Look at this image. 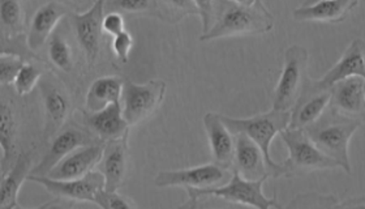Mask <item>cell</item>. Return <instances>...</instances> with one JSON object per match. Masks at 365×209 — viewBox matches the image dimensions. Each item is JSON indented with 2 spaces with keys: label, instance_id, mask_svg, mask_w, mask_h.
<instances>
[{
  "label": "cell",
  "instance_id": "obj_15",
  "mask_svg": "<svg viewBox=\"0 0 365 209\" xmlns=\"http://www.w3.org/2000/svg\"><path fill=\"white\" fill-rule=\"evenodd\" d=\"M128 136L130 135L105 144L98 171L105 178V190L108 193H118L127 177L130 160Z\"/></svg>",
  "mask_w": 365,
  "mask_h": 209
},
{
  "label": "cell",
  "instance_id": "obj_4",
  "mask_svg": "<svg viewBox=\"0 0 365 209\" xmlns=\"http://www.w3.org/2000/svg\"><path fill=\"white\" fill-rule=\"evenodd\" d=\"M308 50L299 45L289 46L284 53L281 76L273 91V108L291 111L303 93L308 81Z\"/></svg>",
  "mask_w": 365,
  "mask_h": 209
},
{
  "label": "cell",
  "instance_id": "obj_35",
  "mask_svg": "<svg viewBox=\"0 0 365 209\" xmlns=\"http://www.w3.org/2000/svg\"><path fill=\"white\" fill-rule=\"evenodd\" d=\"M125 31V21L119 12H107L103 19V34L111 36L113 39Z\"/></svg>",
  "mask_w": 365,
  "mask_h": 209
},
{
  "label": "cell",
  "instance_id": "obj_17",
  "mask_svg": "<svg viewBox=\"0 0 365 209\" xmlns=\"http://www.w3.org/2000/svg\"><path fill=\"white\" fill-rule=\"evenodd\" d=\"M71 14L72 9L68 4L61 1H48L39 7L31 19L29 31L26 34L28 46L31 51L37 53L56 31L61 19Z\"/></svg>",
  "mask_w": 365,
  "mask_h": 209
},
{
  "label": "cell",
  "instance_id": "obj_26",
  "mask_svg": "<svg viewBox=\"0 0 365 209\" xmlns=\"http://www.w3.org/2000/svg\"><path fill=\"white\" fill-rule=\"evenodd\" d=\"M0 28L1 39H14L25 36V11L21 1H0Z\"/></svg>",
  "mask_w": 365,
  "mask_h": 209
},
{
  "label": "cell",
  "instance_id": "obj_11",
  "mask_svg": "<svg viewBox=\"0 0 365 209\" xmlns=\"http://www.w3.org/2000/svg\"><path fill=\"white\" fill-rule=\"evenodd\" d=\"M72 28L75 31L77 44L84 51L89 64H94L101 51V41L103 36L105 1L98 0L83 14L72 12L69 15Z\"/></svg>",
  "mask_w": 365,
  "mask_h": 209
},
{
  "label": "cell",
  "instance_id": "obj_29",
  "mask_svg": "<svg viewBox=\"0 0 365 209\" xmlns=\"http://www.w3.org/2000/svg\"><path fill=\"white\" fill-rule=\"evenodd\" d=\"M339 203L334 195L304 193L297 195L286 207L281 209H333Z\"/></svg>",
  "mask_w": 365,
  "mask_h": 209
},
{
  "label": "cell",
  "instance_id": "obj_8",
  "mask_svg": "<svg viewBox=\"0 0 365 209\" xmlns=\"http://www.w3.org/2000/svg\"><path fill=\"white\" fill-rule=\"evenodd\" d=\"M93 144H105V143H102L93 132L89 131L84 124L71 121L55 135L48 151L46 152V155L39 161L38 165L33 168L31 175L47 177L48 173L66 157L72 155L80 148L88 147Z\"/></svg>",
  "mask_w": 365,
  "mask_h": 209
},
{
  "label": "cell",
  "instance_id": "obj_38",
  "mask_svg": "<svg viewBox=\"0 0 365 209\" xmlns=\"http://www.w3.org/2000/svg\"><path fill=\"white\" fill-rule=\"evenodd\" d=\"M14 209H42V205H41V207H38V208H21V207L19 205V207H16V208Z\"/></svg>",
  "mask_w": 365,
  "mask_h": 209
},
{
  "label": "cell",
  "instance_id": "obj_3",
  "mask_svg": "<svg viewBox=\"0 0 365 209\" xmlns=\"http://www.w3.org/2000/svg\"><path fill=\"white\" fill-rule=\"evenodd\" d=\"M363 124L361 121L335 114L327 108L325 114L304 131L321 152L338 163L339 169L351 174L350 141Z\"/></svg>",
  "mask_w": 365,
  "mask_h": 209
},
{
  "label": "cell",
  "instance_id": "obj_16",
  "mask_svg": "<svg viewBox=\"0 0 365 209\" xmlns=\"http://www.w3.org/2000/svg\"><path fill=\"white\" fill-rule=\"evenodd\" d=\"M351 78H360L365 81V41L363 39H354L339 61L322 78L316 80V84L322 89H330L336 83Z\"/></svg>",
  "mask_w": 365,
  "mask_h": 209
},
{
  "label": "cell",
  "instance_id": "obj_24",
  "mask_svg": "<svg viewBox=\"0 0 365 209\" xmlns=\"http://www.w3.org/2000/svg\"><path fill=\"white\" fill-rule=\"evenodd\" d=\"M31 153H20L15 165L8 171L4 177H1V194H0V209H14L19 207V193L25 180L31 175Z\"/></svg>",
  "mask_w": 365,
  "mask_h": 209
},
{
  "label": "cell",
  "instance_id": "obj_2",
  "mask_svg": "<svg viewBox=\"0 0 365 209\" xmlns=\"http://www.w3.org/2000/svg\"><path fill=\"white\" fill-rule=\"evenodd\" d=\"M223 123L227 126L228 130L232 135L243 133L259 146V149L265 156L267 171L272 178L286 177V170L283 163L274 161L270 155V147L274 138L282 132L286 131L289 127L291 111H279V110H269L265 113H259L251 118H231L222 116Z\"/></svg>",
  "mask_w": 365,
  "mask_h": 209
},
{
  "label": "cell",
  "instance_id": "obj_23",
  "mask_svg": "<svg viewBox=\"0 0 365 209\" xmlns=\"http://www.w3.org/2000/svg\"><path fill=\"white\" fill-rule=\"evenodd\" d=\"M124 81L118 76H103L91 83L85 97V111L98 113L122 102Z\"/></svg>",
  "mask_w": 365,
  "mask_h": 209
},
{
  "label": "cell",
  "instance_id": "obj_32",
  "mask_svg": "<svg viewBox=\"0 0 365 209\" xmlns=\"http://www.w3.org/2000/svg\"><path fill=\"white\" fill-rule=\"evenodd\" d=\"M178 209H250L243 205H237L234 203L223 200L217 196L210 195H201L197 198H192L188 202L184 203Z\"/></svg>",
  "mask_w": 365,
  "mask_h": 209
},
{
  "label": "cell",
  "instance_id": "obj_33",
  "mask_svg": "<svg viewBox=\"0 0 365 209\" xmlns=\"http://www.w3.org/2000/svg\"><path fill=\"white\" fill-rule=\"evenodd\" d=\"M94 204L101 209H137L136 204L130 198L119 193H108L106 190L99 193Z\"/></svg>",
  "mask_w": 365,
  "mask_h": 209
},
{
  "label": "cell",
  "instance_id": "obj_5",
  "mask_svg": "<svg viewBox=\"0 0 365 209\" xmlns=\"http://www.w3.org/2000/svg\"><path fill=\"white\" fill-rule=\"evenodd\" d=\"M281 138L289 149V157L283 163L286 177H297L312 171L333 170L339 168L338 163L316 147L304 130L287 128L282 132Z\"/></svg>",
  "mask_w": 365,
  "mask_h": 209
},
{
  "label": "cell",
  "instance_id": "obj_19",
  "mask_svg": "<svg viewBox=\"0 0 365 209\" xmlns=\"http://www.w3.org/2000/svg\"><path fill=\"white\" fill-rule=\"evenodd\" d=\"M204 127L215 165L230 170L235 157V135L223 123L221 114L207 113L204 116Z\"/></svg>",
  "mask_w": 365,
  "mask_h": 209
},
{
  "label": "cell",
  "instance_id": "obj_12",
  "mask_svg": "<svg viewBox=\"0 0 365 209\" xmlns=\"http://www.w3.org/2000/svg\"><path fill=\"white\" fill-rule=\"evenodd\" d=\"M39 89L42 93L43 110H45V139H53L55 135L68 123L71 113V101L67 92L59 86V83L46 75L39 83Z\"/></svg>",
  "mask_w": 365,
  "mask_h": 209
},
{
  "label": "cell",
  "instance_id": "obj_21",
  "mask_svg": "<svg viewBox=\"0 0 365 209\" xmlns=\"http://www.w3.org/2000/svg\"><path fill=\"white\" fill-rule=\"evenodd\" d=\"M358 6L356 0L304 3L292 12V17L300 23L341 24Z\"/></svg>",
  "mask_w": 365,
  "mask_h": 209
},
{
  "label": "cell",
  "instance_id": "obj_18",
  "mask_svg": "<svg viewBox=\"0 0 365 209\" xmlns=\"http://www.w3.org/2000/svg\"><path fill=\"white\" fill-rule=\"evenodd\" d=\"M83 124L105 144L130 135V124L123 116L122 103H114L98 113L83 111Z\"/></svg>",
  "mask_w": 365,
  "mask_h": 209
},
{
  "label": "cell",
  "instance_id": "obj_34",
  "mask_svg": "<svg viewBox=\"0 0 365 209\" xmlns=\"http://www.w3.org/2000/svg\"><path fill=\"white\" fill-rule=\"evenodd\" d=\"M113 51L119 62L127 63L130 58L132 47H133V39L130 31H123L122 34L116 36L113 39Z\"/></svg>",
  "mask_w": 365,
  "mask_h": 209
},
{
  "label": "cell",
  "instance_id": "obj_27",
  "mask_svg": "<svg viewBox=\"0 0 365 209\" xmlns=\"http://www.w3.org/2000/svg\"><path fill=\"white\" fill-rule=\"evenodd\" d=\"M107 12L153 16L160 20L162 4L157 0H110L105 1V14Z\"/></svg>",
  "mask_w": 365,
  "mask_h": 209
},
{
  "label": "cell",
  "instance_id": "obj_14",
  "mask_svg": "<svg viewBox=\"0 0 365 209\" xmlns=\"http://www.w3.org/2000/svg\"><path fill=\"white\" fill-rule=\"evenodd\" d=\"M329 108L335 114L365 123V81L360 78H346L330 88Z\"/></svg>",
  "mask_w": 365,
  "mask_h": 209
},
{
  "label": "cell",
  "instance_id": "obj_30",
  "mask_svg": "<svg viewBox=\"0 0 365 209\" xmlns=\"http://www.w3.org/2000/svg\"><path fill=\"white\" fill-rule=\"evenodd\" d=\"M43 75H45L43 68L39 63L31 62V61L25 63L23 70L20 71L14 84L16 93L19 96H26L31 93L36 86H39Z\"/></svg>",
  "mask_w": 365,
  "mask_h": 209
},
{
  "label": "cell",
  "instance_id": "obj_10",
  "mask_svg": "<svg viewBox=\"0 0 365 209\" xmlns=\"http://www.w3.org/2000/svg\"><path fill=\"white\" fill-rule=\"evenodd\" d=\"M28 180L38 183L47 193L67 202L96 203L101 191L105 190V178L99 171H91L88 175L78 179H51L48 177L29 175Z\"/></svg>",
  "mask_w": 365,
  "mask_h": 209
},
{
  "label": "cell",
  "instance_id": "obj_25",
  "mask_svg": "<svg viewBox=\"0 0 365 209\" xmlns=\"http://www.w3.org/2000/svg\"><path fill=\"white\" fill-rule=\"evenodd\" d=\"M16 126L15 114L11 106L3 102L0 108V146L3 149L1 157V177H4L8 171L15 165L16 160L20 153L16 151Z\"/></svg>",
  "mask_w": 365,
  "mask_h": 209
},
{
  "label": "cell",
  "instance_id": "obj_9",
  "mask_svg": "<svg viewBox=\"0 0 365 209\" xmlns=\"http://www.w3.org/2000/svg\"><path fill=\"white\" fill-rule=\"evenodd\" d=\"M232 174L215 163H205L190 169L160 171L154 179L155 186L182 187L187 193L205 191L225 186L230 182Z\"/></svg>",
  "mask_w": 365,
  "mask_h": 209
},
{
  "label": "cell",
  "instance_id": "obj_6",
  "mask_svg": "<svg viewBox=\"0 0 365 209\" xmlns=\"http://www.w3.org/2000/svg\"><path fill=\"white\" fill-rule=\"evenodd\" d=\"M168 84L163 80H150L145 84L124 81L122 108L124 119L130 127L144 123L165 101Z\"/></svg>",
  "mask_w": 365,
  "mask_h": 209
},
{
  "label": "cell",
  "instance_id": "obj_1",
  "mask_svg": "<svg viewBox=\"0 0 365 209\" xmlns=\"http://www.w3.org/2000/svg\"><path fill=\"white\" fill-rule=\"evenodd\" d=\"M202 21L200 41L265 34L274 28V16L259 1H196Z\"/></svg>",
  "mask_w": 365,
  "mask_h": 209
},
{
  "label": "cell",
  "instance_id": "obj_28",
  "mask_svg": "<svg viewBox=\"0 0 365 209\" xmlns=\"http://www.w3.org/2000/svg\"><path fill=\"white\" fill-rule=\"evenodd\" d=\"M48 56L56 68L63 72H72L73 70V53L64 34L59 29L53 31L48 39Z\"/></svg>",
  "mask_w": 365,
  "mask_h": 209
},
{
  "label": "cell",
  "instance_id": "obj_20",
  "mask_svg": "<svg viewBox=\"0 0 365 209\" xmlns=\"http://www.w3.org/2000/svg\"><path fill=\"white\" fill-rule=\"evenodd\" d=\"M232 171L247 180L270 178L262 151L243 133L235 135V157Z\"/></svg>",
  "mask_w": 365,
  "mask_h": 209
},
{
  "label": "cell",
  "instance_id": "obj_7",
  "mask_svg": "<svg viewBox=\"0 0 365 209\" xmlns=\"http://www.w3.org/2000/svg\"><path fill=\"white\" fill-rule=\"evenodd\" d=\"M267 178L259 180H247L242 178L237 173L232 171V177L225 186L205 190V191H190L188 198H197L201 195H210L221 198L223 200L243 205L245 208L253 209H281V204L277 200V195L267 198L262 188Z\"/></svg>",
  "mask_w": 365,
  "mask_h": 209
},
{
  "label": "cell",
  "instance_id": "obj_37",
  "mask_svg": "<svg viewBox=\"0 0 365 209\" xmlns=\"http://www.w3.org/2000/svg\"><path fill=\"white\" fill-rule=\"evenodd\" d=\"M42 209H73L72 203L63 200V199H55L51 202L46 203L42 205Z\"/></svg>",
  "mask_w": 365,
  "mask_h": 209
},
{
  "label": "cell",
  "instance_id": "obj_36",
  "mask_svg": "<svg viewBox=\"0 0 365 209\" xmlns=\"http://www.w3.org/2000/svg\"><path fill=\"white\" fill-rule=\"evenodd\" d=\"M333 209H365V196L349 198L344 202L338 203Z\"/></svg>",
  "mask_w": 365,
  "mask_h": 209
},
{
  "label": "cell",
  "instance_id": "obj_13",
  "mask_svg": "<svg viewBox=\"0 0 365 209\" xmlns=\"http://www.w3.org/2000/svg\"><path fill=\"white\" fill-rule=\"evenodd\" d=\"M330 89H322L316 84V80L308 78L303 93L291 110V130H305L316 123L325 114L330 103Z\"/></svg>",
  "mask_w": 365,
  "mask_h": 209
},
{
  "label": "cell",
  "instance_id": "obj_31",
  "mask_svg": "<svg viewBox=\"0 0 365 209\" xmlns=\"http://www.w3.org/2000/svg\"><path fill=\"white\" fill-rule=\"evenodd\" d=\"M25 59L12 54H0V83L1 86L15 84L20 71L23 70Z\"/></svg>",
  "mask_w": 365,
  "mask_h": 209
},
{
  "label": "cell",
  "instance_id": "obj_22",
  "mask_svg": "<svg viewBox=\"0 0 365 209\" xmlns=\"http://www.w3.org/2000/svg\"><path fill=\"white\" fill-rule=\"evenodd\" d=\"M103 149L105 144H93L80 148L58 163L47 177L61 180L83 178L94 171V168H98L103 156Z\"/></svg>",
  "mask_w": 365,
  "mask_h": 209
}]
</instances>
